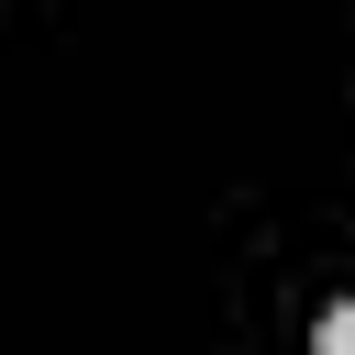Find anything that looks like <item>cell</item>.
I'll list each match as a JSON object with an SVG mask.
<instances>
[{
	"instance_id": "cell-1",
	"label": "cell",
	"mask_w": 355,
	"mask_h": 355,
	"mask_svg": "<svg viewBox=\"0 0 355 355\" xmlns=\"http://www.w3.org/2000/svg\"><path fill=\"white\" fill-rule=\"evenodd\" d=\"M311 355H355V300H333V311H322V333H311Z\"/></svg>"
}]
</instances>
